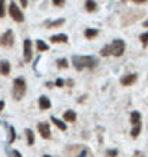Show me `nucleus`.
Masks as SVG:
<instances>
[{
    "mask_svg": "<svg viewBox=\"0 0 148 157\" xmlns=\"http://www.w3.org/2000/svg\"><path fill=\"white\" fill-rule=\"evenodd\" d=\"M139 40H141L144 48H147L148 46V32H144L142 35H139Z\"/></svg>",
    "mask_w": 148,
    "mask_h": 157,
    "instance_id": "412c9836",
    "label": "nucleus"
},
{
    "mask_svg": "<svg viewBox=\"0 0 148 157\" xmlns=\"http://www.w3.org/2000/svg\"><path fill=\"white\" fill-rule=\"evenodd\" d=\"M14 43V35H13V30H6L5 33L0 36V45L2 46H5V48H10V46H13Z\"/></svg>",
    "mask_w": 148,
    "mask_h": 157,
    "instance_id": "39448f33",
    "label": "nucleus"
},
{
    "mask_svg": "<svg viewBox=\"0 0 148 157\" xmlns=\"http://www.w3.org/2000/svg\"><path fill=\"white\" fill-rule=\"evenodd\" d=\"M55 85H56V86H59V88H61V86H63V85H65V82H63V79H56V82H55Z\"/></svg>",
    "mask_w": 148,
    "mask_h": 157,
    "instance_id": "c85d7f7f",
    "label": "nucleus"
},
{
    "mask_svg": "<svg viewBox=\"0 0 148 157\" xmlns=\"http://www.w3.org/2000/svg\"><path fill=\"white\" fill-rule=\"evenodd\" d=\"M52 3L55 7H63L65 3H66V0H52Z\"/></svg>",
    "mask_w": 148,
    "mask_h": 157,
    "instance_id": "393cba45",
    "label": "nucleus"
},
{
    "mask_svg": "<svg viewBox=\"0 0 148 157\" xmlns=\"http://www.w3.org/2000/svg\"><path fill=\"white\" fill-rule=\"evenodd\" d=\"M28 3H29V0H20V5H22V7H28Z\"/></svg>",
    "mask_w": 148,
    "mask_h": 157,
    "instance_id": "7c9ffc66",
    "label": "nucleus"
},
{
    "mask_svg": "<svg viewBox=\"0 0 148 157\" xmlns=\"http://www.w3.org/2000/svg\"><path fill=\"white\" fill-rule=\"evenodd\" d=\"M43 157H50V156H48V154H46V156H43Z\"/></svg>",
    "mask_w": 148,
    "mask_h": 157,
    "instance_id": "f704fd0d",
    "label": "nucleus"
},
{
    "mask_svg": "<svg viewBox=\"0 0 148 157\" xmlns=\"http://www.w3.org/2000/svg\"><path fill=\"white\" fill-rule=\"evenodd\" d=\"M142 26H144V28H148V20H145V22H144Z\"/></svg>",
    "mask_w": 148,
    "mask_h": 157,
    "instance_id": "72a5a7b5",
    "label": "nucleus"
},
{
    "mask_svg": "<svg viewBox=\"0 0 148 157\" xmlns=\"http://www.w3.org/2000/svg\"><path fill=\"white\" fill-rule=\"evenodd\" d=\"M50 120H52V123L55 124L59 130H62V131H65V130H66V123H65V121H62V120H57V118H55V117H50Z\"/></svg>",
    "mask_w": 148,
    "mask_h": 157,
    "instance_id": "4468645a",
    "label": "nucleus"
},
{
    "mask_svg": "<svg viewBox=\"0 0 148 157\" xmlns=\"http://www.w3.org/2000/svg\"><path fill=\"white\" fill-rule=\"evenodd\" d=\"M78 157H92V153L89 151L88 148H83V150H82V153Z\"/></svg>",
    "mask_w": 148,
    "mask_h": 157,
    "instance_id": "bb28decb",
    "label": "nucleus"
},
{
    "mask_svg": "<svg viewBox=\"0 0 148 157\" xmlns=\"http://www.w3.org/2000/svg\"><path fill=\"white\" fill-rule=\"evenodd\" d=\"M24 134H26V138H28V144L29 146H33V143H35V134H33V131L30 128H26L24 130Z\"/></svg>",
    "mask_w": 148,
    "mask_h": 157,
    "instance_id": "dca6fc26",
    "label": "nucleus"
},
{
    "mask_svg": "<svg viewBox=\"0 0 148 157\" xmlns=\"http://www.w3.org/2000/svg\"><path fill=\"white\" fill-rule=\"evenodd\" d=\"M5 108V101H0V111H3Z\"/></svg>",
    "mask_w": 148,
    "mask_h": 157,
    "instance_id": "473e14b6",
    "label": "nucleus"
},
{
    "mask_svg": "<svg viewBox=\"0 0 148 157\" xmlns=\"http://www.w3.org/2000/svg\"><path fill=\"white\" fill-rule=\"evenodd\" d=\"M12 154H13V157H22L20 151H17V150H13V151H12Z\"/></svg>",
    "mask_w": 148,
    "mask_h": 157,
    "instance_id": "c756f323",
    "label": "nucleus"
},
{
    "mask_svg": "<svg viewBox=\"0 0 148 157\" xmlns=\"http://www.w3.org/2000/svg\"><path fill=\"white\" fill-rule=\"evenodd\" d=\"M23 56L24 62H30L33 56V46H32V40L30 39H24L23 42Z\"/></svg>",
    "mask_w": 148,
    "mask_h": 157,
    "instance_id": "423d86ee",
    "label": "nucleus"
},
{
    "mask_svg": "<svg viewBox=\"0 0 148 157\" xmlns=\"http://www.w3.org/2000/svg\"><path fill=\"white\" fill-rule=\"evenodd\" d=\"M36 46H38V51L39 52H46L49 49V45L45 43L43 40H36Z\"/></svg>",
    "mask_w": 148,
    "mask_h": 157,
    "instance_id": "a211bd4d",
    "label": "nucleus"
},
{
    "mask_svg": "<svg viewBox=\"0 0 148 157\" xmlns=\"http://www.w3.org/2000/svg\"><path fill=\"white\" fill-rule=\"evenodd\" d=\"M96 2L95 0H86L85 2V10L86 12H89V13H92V12H95L96 10Z\"/></svg>",
    "mask_w": 148,
    "mask_h": 157,
    "instance_id": "ddd939ff",
    "label": "nucleus"
},
{
    "mask_svg": "<svg viewBox=\"0 0 148 157\" xmlns=\"http://www.w3.org/2000/svg\"><path fill=\"white\" fill-rule=\"evenodd\" d=\"M139 131H141V125H139V124H137V125H134V128H132V131H131V136H132L134 138L138 137Z\"/></svg>",
    "mask_w": 148,
    "mask_h": 157,
    "instance_id": "5701e85b",
    "label": "nucleus"
},
{
    "mask_svg": "<svg viewBox=\"0 0 148 157\" xmlns=\"http://www.w3.org/2000/svg\"><path fill=\"white\" fill-rule=\"evenodd\" d=\"M9 131H10V138H9V143H13L14 138H16V131H14L13 127H9Z\"/></svg>",
    "mask_w": 148,
    "mask_h": 157,
    "instance_id": "a878e982",
    "label": "nucleus"
},
{
    "mask_svg": "<svg viewBox=\"0 0 148 157\" xmlns=\"http://www.w3.org/2000/svg\"><path fill=\"white\" fill-rule=\"evenodd\" d=\"M139 121H141V114H139L138 111H132L131 113V124L137 125V124H139Z\"/></svg>",
    "mask_w": 148,
    "mask_h": 157,
    "instance_id": "f3484780",
    "label": "nucleus"
},
{
    "mask_svg": "<svg viewBox=\"0 0 148 157\" xmlns=\"http://www.w3.org/2000/svg\"><path fill=\"white\" fill-rule=\"evenodd\" d=\"M75 120H76V113L72 111V109H68L66 113L63 114V121L65 123H73Z\"/></svg>",
    "mask_w": 148,
    "mask_h": 157,
    "instance_id": "9b49d317",
    "label": "nucleus"
},
{
    "mask_svg": "<svg viewBox=\"0 0 148 157\" xmlns=\"http://www.w3.org/2000/svg\"><path fill=\"white\" fill-rule=\"evenodd\" d=\"M147 0H134V3H137V5H144Z\"/></svg>",
    "mask_w": 148,
    "mask_h": 157,
    "instance_id": "2f4dec72",
    "label": "nucleus"
},
{
    "mask_svg": "<svg viewBox=\"0 0 148 157\" xmlns=\"http://www.w3.org/2000/svg\"><path fill=\"white\" fill-rule=\"evenodd\" d=\"M101 55L102 56H109L111 55V49H109V45H106V46H104V48L101 49Z\"/></svg>",
    "mask_w": 148,
    "mask_h": 157,
    "instance_id": "b1692460",
    "label": "nucleus"
},
{
    "mask_svg": "<svg viewBox=\"0 0 148 157\" xmlns=\"http://www.w3.org/2000/svg\"><path fill=\"white\" fill-rule=\"evenodd\" d=\"M9 14H10V17H12L14 22H17V23H22L24 20V16H23V13H22V10H20V7L16 5L14 2H10Z\"/></svg>",
    "mask_w": 148,
    "mask_h": 157,
    "instance_id": "7ed1b4c3",
    "label": "nucleus"
},
{
    "mask_svg": "<svg viewBox=\"0 0 148 157\" xmlns=\"http://www.w3.org/2000/svg\"><path fill=\"white\" fill-rule=\"evenodd\" d=\"M6 16V0H0V19Z\"/></svg>",
    "mask_w": 148,
    "mask_h": 157,
    "instance_id": "aec40b11",
    "label": "nucleus"
},
{
    "mask_svg": "<svg viewBox=\"0 0 148 157\" xmlns=\"http://www.w3.org/2000/svg\"><path fill=\"white\" fill-rule=\"evenodd\" d=\"M10 62L9 61H0V74L2 75H9L10 74Z\"/></svg>",
    "mask_w": 148,
    "mask_h": 157,
    "instance_id": "9d476101",
    "label": "nucleus"
},
{
    "mask_svg": "<svg viewBox=\"0 0 148 157\" xmlns=\"http://www.w3.org/2000/svg\"><path fill=\"white\" fill-rule=\"evenodd\" d=\"M109 49H111V55H114V56H121L125 51V42L122 39H115V40H112V43L109 45Z\"/></svg>",
    "mask_w": 148,
    "mask_h": 157,
    "instance_id": "20e7f679",
    "label": "nucleus"
},
{
    "mask_svg": "<svg viewBox=\"0 0 148 157\" xmlns=\"http://www.w3.org/2000/svg\"><path fill=\"white\" fill-rule=\"evenodd\" d=\"M98 33H99V30H98V29H86L83 35H85L86 39H94V38L98 36Z\"/></svg>",
    "mask_w": 148,
    "mask_h": 157,
    "instance_id": "2eb2a0df",
    "label": "nucleus"
},
{
    "mask_svg": "<svg viewBox=\"0 0 148 157\" xmlns=\"http://www.w3.org/2000/svg\"><path fill=\"white\" fill-rule=\"evenodd\" d=\"M72 62H73L76 71H82L83 68L92 69V68H95L98 65V61L94 56H73L72 58Z\"/></svg>",
    "mask_w": 148,
    "mask_h": 157,
    "instance_id": "f257e3e1",
    "label": "nucleus"
},
{
    "mask_svg": "<svg viewBox=\"0 0 148 157\" xmlns=\"http://www.w3.org/2000/svg\"><path fill=\"white\" fill-rule=\"evenodd\" d=\"M137 74H129V75H125L121 78V84L124 86H129V85H132V84H135L137 82Z\"/></svg>",
    "mask_w": 148,
    "mask_h": 157,
    "instance_id": "6e6552de",
    "label": "nucleus"
},
{
    "mask_svg": "<svg viewBox=\"0 0 148 157\" xmlns=\"http://www.w3.org/2000/svg\"><path fill=\"white\" fill-rule=\"evenodd\" d=\"M65 23V19H57V20H53V22H48L46 26L48 28H57V26H62Z\"/></svg>",
    "mask_w": 148,
    "mask_h": 157,
    "instance_id": "6ab92c4d",
    "label": "nucleus"
},
{
    "mask_svg": "<svg viewBox=\"0 0 148 157\" xmlns=\"http://www.w3.org/2000/svg\"><path fill=\"white\" fill-rule=\"evenodd\" d=\"M26 94V82L23 78H16L13 81V98L16 101L22 100Z\"/></svg>",
    "mask_w": 148,
    "mask_h": 157,
    "instance_id": "f03ea898",
    "label": "nucleus"
},
{
    "mask_svg": "<svg viewBox=\"0 0 148 157\" xmlns=\"http://www.w3.org/2000/svg\"><path fill=\"white\" fill-rule=\"evenodd\" d=\"M39 108L42 109V111L50 108V101H49L48 97H40L39 98Z\"/></svg>",
    "mask_w": 148,
    "mask_h": 157,
    "instance_id": "f8f14e48",
    "label": "nucleus"
},
{
    "mask_svg": "<svg viewBox=\"0 0 148 157\" xmlns=\"http://www.w3.org/2000/svg\"><path fill=\"white\" fill-rule=\"evenodd\" d=\"M118 156V151L117 150H108L106 151V157H117Z\"/></svg>",
    "mask_w": 148,
    "mask_h": 157,
    "instance_id": "cd10ccee",
    "label": "nucleus"
},
{
    "mask_svg": "<svg viewBox=\"0 0 148 157\" xmlns=\"http://www.w3.org/2000/svg\"><path fill=\"white\" fill-rule=\"evenodd\" d=\"M38 130L40 136L43 138H50V128H49V124L48 123H39L38 124Z\"/></svg>",
    "mask_w": 148,
    "mask_h": 157,
    "instance_id": "0eeeda50",
    "label": "nucleus"
},
{
    "mask_svg": "<svg viewBox=\"0 0 148 157\" xmlns=\"http://www.w3.org/2000/svg\"><path fill=\"white\" fill-rule=\"evenodd\" d=\"M57 67L59 68H62V69H65V68H68L69 65H68V59L66 58H61V59H57Z\"/></svg>",
    "mask_w": 148,
    "mask_h": 157,
    "instance_id": "4be33fe9",
    "label": "nucleus"
},
{
    "mask_svg": "<svg viewBox=\"0 0 148 157\" xmlns=\"http://www.w3.org/2000/svg\"><path fill=\"white\" fill-rule=\"evenodd\" d=\"M50 40L55 43H66L68 40H69V38H68V35H65V33H59V35L50 36Z\"/></svg>",
    "mask_w": 148,
    "mask_h": 157,
    "instance_id": "1a4fd4ad",
    "label": "nucleus"
}]
</instances>
